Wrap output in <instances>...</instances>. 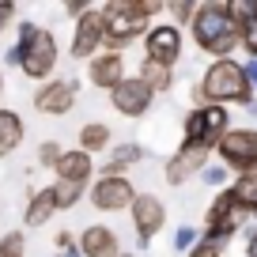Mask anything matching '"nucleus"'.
I'll list each match as a JSON object with an SVG mask.
<instances>
[{
    "instance_id": "nucleus-21",
    "label": "nucleus",
    "mask_w": 257,
    "mask_h": 257,
    "mask_svg": "<svg viewBox=\"0 0 257 257\" xmlns=\"http://www.w3.org/2000/svg\"><path fill=\"white\" fill-rule=\"evenodd\" d=\"M110 148V125L102 121H87L80 128V152L83 155H95V152H106Z\"/></svg>"
},
{
    "instance_id": "nucleus-3",
    "label": "nucleus",
    "mask_w": 257,
    "mask_h": 257,
    "mask_svg": "<svg viewBox=\"0 0 257 257\" xmlns=\"http://www.w3.org/2000/svg\"><path fill=\"white\" fill-rule=\"evenodd\" d=\"M193 102L197 106H249L253 102V91L246 83V72H242L238 61H212L208 72L201 76V87L193 91Z\"/></svg>"
},
{
    "instance_id": "nucleus-8",
    "label": "nucleus",
    "mask_w": 257,
    "mask_h": 257,
    "mask_svg": "<svg viewBox=\"0 0 257 257\" xmlns=\"http://www.w3.org/2000/svg\"><path fill=\"white\" fill-rule=\"evenodd\" d=\"M128 212H133V231H137L140 246H148L163 231V223H167V208H163V201L155 193H137V201H133Z\"/></svg>"
},
{
    "instance_id": "nucleus-17",
    "label": "nucleus",
    "mask_w": 257,
    "mask_h": 257,
    "mask_svg": "<svg viewBox=\"0 0 257 257\" xmlns=\"http://www.w3.org/2000/svg\"><path fill=\"white\" fill-rule=\"evenodd\" d=\"M57 182H76V185H87L91 170H95V159L91 155H83L80 148H72V152H61V159H57Z\"/></svg>"
},
{
    "instance_id": "nucleus-19",
    "label": "nucleus",
    "mask_w": 257,
    "mask_h": 257,
    "mask_svg": "<svg viewBox=\"0 0 257 257\" xmlns=\"http://www.w3.org/2000/svg\"><path fill=\"white\" fill-rule=\"evenodd\" d=\"M137 80L144 83L148 91H170L174 87V68H167V64H159V61H144L140 64V72H137Z\"/></svg>"
},
{
    "instance_id": "nucleus-34",
    "label": "nucleus",
    "mask_w": 257,
    "mask_h": 257,
    "mask_svg": "<svg viewBox=\"0 0 257 257\" xmlns=\"http://www.w3.org/2000/svg\"><path fill=\"white\" fill-rule=\"evenodd\" d=\"M246 257H257V231L249 234V242H246Z\"/></svg>"
},
{
    "instance_id": "nucleus-18",
    "label": "nucleus",
    "mask_w": 257,
    "mask_h": 257,
    "mask_svg": "<svg viewBox=\"0 0 257 257\" xmlns=\"http://www.w3.org/2000/svg\"><path fill=\"white\" fill-rule=\"evenodd\" d=\"M23 117L16 110H0V159H8L19 144H23Z\"/></svg>"
},
{
    "instance_id": "nucleus-10",
    "label": "nucleus",
    "mask_w": 257,
    "mask_h": 257,
    "mask_svg": "<svg viewBox=\"0 0 257 257\" xmlns=\"http://www.w3.org/2000/svg\"><path fill=\"white\" fill-rule=\"evenodd\" d=\"M144 61H159L167 68H174V61L182 57V31L174 23H159V27H148L144 34Z\"/></svg>"
},
{
    "instance_id": "nucleus-32",
    "label": "nucleus",
    "mask_w": 257,
    "mask_h": 257,
    "mask_svg": "<svg viewBox=\"0 0 257 257\" xmlns=\"http://www.w3.org/2000/svg\"><path fill=\"white\" fill-rule=\"evenodd\" d=\"M12 16H16V4H8V0H0V31L12 23Z\"/></svg>"
},
{
    "instance_id": "nucleus-23",
    "label": "nucleus",
    "mask_w": 257,
    "mask_h": 257,
    "mask_svg": "<svg viewBox=\"0 0 257 257\" xmlns=\"http://www.w3.org/2000/svg\"><path fill=\"white\" fill-rule=\"evenodd\" d=\"M231 197L238 201V208L246 212V216H257V174L234 178V185H231Z\"/></svg>"
},
{
    "instance_id": "nucleus-35",
    "label": "nucleus",
    "mask_w": 257,
    "mask_h": 257,
    "mask_svg": "<svg viewBox=\"0 0 257 257\" xmlns=\"http://www.w3.org/2000/svg\"><path fill=\"white\" fill-rule=\"evenodd\" d=\"M64 12H68V16H83V12H87V4H83V0H80V4H68V8H64Z\"/></svg>"
},
{
    "instance_id": "nucleus-31",
    "label": "nucleus",
    "mask_w": 257,
    "mask_h": 257,
    "mask_svg": "<svg viewBox=\"0 0 257 257\" xmlns=\"http://www.w3.org/2000/svg\"><path fill=\"white\" fill-rule=\"evenodd\" d=\"M189 257H223V249L212 246V242H197V246L189 249Z\"/></svg>"
},
{
    "instance_id": "nucleus-38",
    "label": "nucleus",
    "mask_w": 257,
    "mask_h": 257,
    "mask_svg": "<svg viewBox=\"0 0 257 257\" xmlns=\"http://www.w3.org/2000/svg\"><path fill=\"white\" fill-rule=\"evenodd\" d=\"M117 257H133V253H117Z\"/></svg>"
},
{
    "instance_id": "nucleus-15",
    "label": "nucleus",
    "mask_w": 257,
    "mask_h": 257,
    "mask_svg": "<svg viewBox=\"0 0 257 257\" xmlns=\"http://www.w3.org/2000/svg\"><path fill=\"white\" fill-rule=\"evenodd\" d=\"M87 76H91V83L95 87H102V91H113L121 80H125V57L121 53H98V57H91V68H87Z\"/></svg>"
},
{
    "instance_id": "nucleus-36",
    "label": "nucleus",
    "mask_w": 257,
    "mask_h": 257,
    "mask_svg": "<svg viewBox=\"0 0 257 257\" xmlns=\"http://www.w3.org/2000/svg\"><path fill=\"white\" fill-rule=\"evenodd\" d=\"M61 257H80V249H64V253Z\"/></svg>"
},
{
    "instance_id": "nucleus-22",
    "label": "nucleus",
    "mask_w": 257,
    "mask_h": 257,
    "mask_svg": "<svg viewBox=\"0 0 257 257\" xmlns=\"http://www.w3.org/2000/svg\"><path fill=\"white\" fill-rule=\"evenodd\" d=\"M53 212H57L53 197H49V189H42V193H34V197H31V204H27V212H23V223L27 227H42V223H49Z\"/></svg>"
},
{
    "instance_id": "nucleus-20",
    "label": "nucleus",
    "mask_w": 257,
    "mask_h": 257,
    "mask_svg": "<svg viewBox=\"0 0 257 257\" xmlns=\"http://www.w3.org/2000/svg\"><path fill=\"white\" fill-rule=\"evenodd\" d=\"M144 148H137V144H121V148H113L110 152V159H106V170H102V178H121L133 163H140L144 159Z\"/></svg>"
},
{
    "instance_id": "nucleus-11",
    "label": "nucleus",
    "mask_w": 257,
    "mask_h": 257,
    "mask_svg": "<svg viewBox=\"0 0 257 257\" xmlns=\"http://www.w3.org/2000/svg\"><path fill=\"white\" fill-rule=\"evenodd\" d=\"M152 91L144 87V83L137 80V76H125V80L117 83V87L110 91V102L117 113H125V117H144L148 110H152Z\"/></svg>"
},
{
    "instance_id": "nucleus-16",
    "label": "nucleus",
    "mask_w": 257,
    "mask_h": 257,
    "mask_svg": "<svg viewBox=\"0 0 257 257\" xmlns=\"http://www.w3.org/2000/svg\"><path fill=\"white\" fill-rule=\"evenodd\" d=\"M80 257H117L121 249H117V234L110 231V227H102V223H91L87 231L80 234Z\"/></svg>"
},
{
    "instance_id": "nucleus-24",
    "label": "nucleus",
    "mask_w": 257,
    "mask_h": 257,
    "mask_svg": "<svg viewBox=\"0 0 257 257\" xmlns=\"http://www.w3.org/2000/svg\"><path fill=\"white\" fill-rule=\"evenodd\" d=\"M83 189H87V185H76V182H53V185H49V197H53L57 212H61V208H72V204L83 197Z\"/></svg>"
},
{
    "instance_id": "nucleus-2",
    "label": "nucleus",
    "mask_w": 257,
    "mask_h": 257,
    "mask_svg": "<svg viewBox=\"0 0 257 257\" xmlns=\"http://www.w3.org/2000/svg\"><path fill=\"white\" fill-rule=\"evenodd\" d=\"M189 27H193V42H197L208 57H216V61H231V53L238 49V27L231 23L223 0L197 4Z\"/></svg>"
},
{
    "instance_id": "nucleus-4",
    "label": "nucleus",
    "mask_w": 257,
    "mask_h": 257,
    "mask_svg": "<svg viewBox=\"0 0 257 257\" xmlns=\"http://www.w3.org/2000/svg\"><path fill=\"white\" fill-rule=\"evenodd\" d=\"M8 61L23 68V76H31V80H46L57 68V38L42 31L38 23H19V42L12 46Z\"/></svg>"
},
{
    "instance_id": "nucleus-33",
    "label": "nucleus",
    "mask_w": 257,
    "mask_h": 257,
    "mask_svg": "<svg viewBox=\"0 0 257 257\" xmlns=\"http://www.w3.org/2000/svg\"><path fill=\"white\" fill-rule=\"evenodd\" d=\"M57 249H61V253H64V249H76V238L68 231H61V234H57Z\"/></svg>"
},
{
    "instance_id": "nucleus-28",
    "label": "nucleus",
    "mask_w": 257,
    "mask_h": 257,
    "mask_svg": "<svg viewBox=\"0 0 257 257\" xmlns=\"http://www.w3.org/2000/svg\"><path fill=\"white\" fill-rule=\"evenodd\" d=\"M193 246H197V231H193V227H178L174 231V249H185V253H189Z\"/></svg>"
},
{
    "instance_id": "nucleus-27",
    "label": "nucleus",
    "mask_w": 257,
    "mask_h": 257,
    "mask_svg": "<svg viewBox=\"0 0 257 257\" xmlns=\"http://www.w3.org/2000/svg\"><path fill=\"white\" fill-rule=\"evenodd\" d=\"M167 8H170V16H174L178 19V31H182V23H189V19H193V12H197V4H189V0H178V4H167Z\"/></svg>"
},
{
    "instance_id": "nucleus-6",
    "label": "nucleus",
    "mask_w": 257,
    "mask_h": 257,
    "mask_svg": "<svg viewBox=\"0 0 257 257\" xmlns=\"http://www.w3.org/2000/svg\"><path fill=\"white\" fill-rule=\"evenodd\" d=\"M219 167L234 170L238 178L257 174V128H227V137L216 144Z\"/></svg>"
},
{
    "instance_id": "nucleus-29",
    "label": "nucleus",
    "mask_w": 257,
    "mask_h": 257,
    "mask_svg": "<svg viewBox=\"0 0 257 257\" xmlns=\"http://www.w3.org/2000/svg\"><path fill=\"white\" fill-rule=\"evenodd\" d=\"M38 159L46 163V167H57V159H61V144H57V140H46L42 152H38Z\"/></svg>"
},
{
    "instance_id": "nucleus-25",
    "label": "nucleus",
    "mask_w": 257,
    "mask_h": 257,
    "mask_svg": "<svg viewBox=\"0 0 257 257\" xmlns=\"http://www.w3.org/2000/svg\"><path fill=\"white\" fill-rule=\"evenodd\" d=\"M0 257H27V242L19 231H8L0 238Z\"/></svg>"
},
{
    "instance_id": "nucleus-12",
    "label": "nucleus",
    "mask_w": 257,
    "mask_h": 257,
    "mask_svg": "<svg viewBox=\"0 0 257 257\" xmlns=\"http://www.w3.org/2000/svg\"><path fill=\"white\" fill-rule=\"evenodd\" d=\"M106 42V23H102V12L87 8L80 16V23H76V34H72V57L80 61V57H95L98 49H102Z\"/></svg>"
},
{
    "instance_id": "nucleus-9",
    "label": "nucleus",
    "mask_w": 257,
    "mask_h": 257,
    "mask_svg": "<svg viewBox=\"0 0 257 257\" xmlns=\"http://www.w3.org/2000/svg\"><path fill=\"white\" fill-rule=\"evenodd\" d=\"M133 201H137V189H133L128 178H98L91 185L95 212H125V208H133Z\"/></svg>"
},
{
    "instance_id": "nucleus-13",
    "label": "nucleus",
    "mask_w": 257,
    "mask_h": 257,
    "mask_svg": "<svg viewBox=\"0 0 257 257\" xmlns=\"http://www.w3.org/2000/svg\"><path fill=\"white\" fill-rule=\"evenodd\" d=\"M34 106L49 117H64V113H72L76 106V83L72 80H49L46 87H38L34 95Z\"/></svg>"
},
{
    "instance_id": "nucleus-7",
    "label": "nucleus",
    "mask_w": 257,
    "mask_h": 257,
    "mask_svg": "<svg viewBox=\"0 0 257 257\" xmlns=\"http://www.w3.org/2000/svg\"><path fill=\"white\" fill-rule=\"evenodd\" d=\"M242 223H246V212L238 208V201L231 197V189H223L216 201H212L208 216H204V234H201V242H212V246L223 249V242L231 238V234H238Z\"/></svg>"
},
{
    "instance_id": "nucleus-37",
    "label": "nucleus",
    "mask_w": 257,
    "mask_h": 257,
    "mask_svg": "<svg viewBox=\"0 0 257 257\" xmlns=\"http://www.w3.org/2000/svg\"><path fill=\"white\" fill-rule=\"evenodd\" d=\"M0 95H4V80H0Z\"/></svg>"
},
{
    "instance_id": "nucleus-5",
    "label": "nucleus",
    "mask_w": 257,
    "mask_h": 257,
    "mask_svg": "<svg viewBox=\"0 0 257 257\" xmlns=\"http://www.w3.org/2000/svg\"><path fill=\"white\" fill-rule=\"evenodd\" d=\"M227 128H231V113L223 106H193L185 113V140L182 144H193V148H204V152H216V144L227 137Z\"/></svg>"
},
{
    "instance_id": "nucleus-1",
    "label": "nucleus",
    "mask_w": 257,
    "mask_h": 257,
    "mask_svg": "<svg viewBox=\"0 0 257 257\" xmlns=\"http://www.w3.org/2000/svg\"><path fill=\"white\" fill-rule=\"evenodd\" d=\"M167 8V4H159V0H110L102 12V23H106V42L102 46L110 49V53H121V49L128 46V42H137L140 34L148 31V19L159 16V12Z\"/></svg>"
},
{
    "instance_id": "nucleus-14",
    "label": "nucleus",
    "mask_w": 257,
    "mask_h": 257,
    "mask_svg": "<svg viewBox=\"0 0 257 257\" xmlns=\"http://www.w3.org/2000/svg\"><path fill=\"white\" fill-rule=\"evenodd\" d=\"M208 155H212V152H204V148L182 144V148H178V152L167 159V182H170V185L189 182L193 174H201V170L208 167Z\"/></svg>"
},
{
    "instance_id": "nucleus-26",
    "label": "nucleus",
    "mask_w": 257,
    "mask_h": 257,
    "mask_svg": "<svg viewBox=\"0 0 257 257\" xmlns=\"http://www.w3.org/2000/svg\"><path fill=\"white\" fill-rule=\"evenodd\" d=\"M238 46L257 61V16L249 19V23H242V27H238Z\"/></svg>"
},
{
    "instance_id": "nucleus-30",
    "label": "nucleus",
    "mask_w": 257,
    "mask_h": 257,
    "mask_svg": "<svg viewBox=\"0 0 257 257\" xmlns=\"http://www.w3.org/2000/svg\"><path fill=\"white\" fill-rule=\"evenodd\" d=\"M201 178H204V185H216V189H219V185L227 182V170H223V167H204Z\"/></svg>"
}]
</instances>
